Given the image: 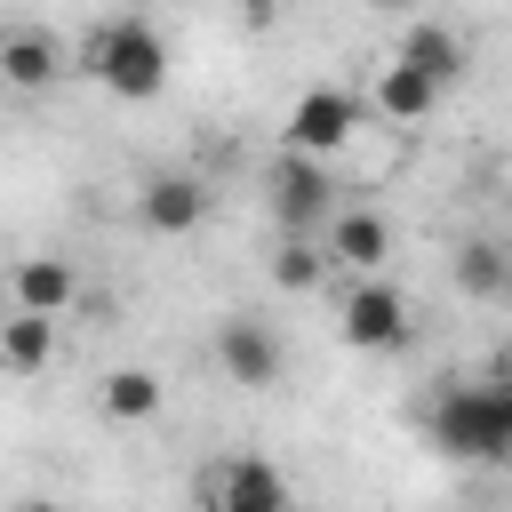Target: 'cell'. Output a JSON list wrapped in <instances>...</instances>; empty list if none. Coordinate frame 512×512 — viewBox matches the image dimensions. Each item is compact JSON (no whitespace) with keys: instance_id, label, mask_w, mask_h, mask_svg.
Listing matches in <instances>:
<instances>
[{"instance_id":"obj_5","label":"cell","mask_w":512,"mask_h":512,"mask_svg":"<svg viewBox=\"0 0 512 512\" xmlns=\"http://www.w3.org/2000/svg\"><path fill=\"white\" fill-rule=\"evenodd\" d=\"M328 208H336L328 168H320L312 152H288V160L272 168V216H280V232H320Z\"/></svg>"},{"instance_id":"obj_19","label":"cell","mask_w":512,"mask_h":512,"mask_svg":"<svg viewBox=\"0 0 512 512\" xmlns=\"http://www.w3.org/2000/svg\"><path fill=\"white\" fill-rule=\"evenodd\" d=\"M504 272H512V248H504Z\"/></svg>"},{"instance_id":"obj_9","label":"cell","mask_w":512,"mask_h":512,"mask_svg":"<svg viewBox=\"0 0 512 512\" xmlns=\"http://www.w3.org/2000/svg\"><path fill=\"white\" fill-rule=\"evenodd\" d=\"M136 216L152 232H192V224H208V184L200 176H152L136 192Z\"/></svg>"},{"instance_id":"obj_15","label":"cell","mask_w":512,"mask_h":512,"mask_svg":"<svg viewBox=\"0 0 512 512\" xmlns=\"http://www.w3.org/2000/svg\"><path fill=\"white\" fill-rule=\"evenodd\" d=\"M152 408H160V376H152V368H112V376H104V416L144 424Z\"/></svg>"},{"instance_id":"obj_8","label":"cell","mask_w":512,"mask_h":512,"mask_svg":"<svg viewBox=\"0 0 512 512\" xmlns=\"http://www.w3.org/2000/svg\"><path fill=\"white\" fill-rule=\"evenodd\" d=\"M320 248H328V264H352V272H376L384 256H392V224L376 216V208H328V224H320Z\"/></svg>"},{"instance_id":"obj_14","label":"cell","mask_w":512,"mask_h":512,"mask_svg":"<svg viewBox=\"0 0 512 512\" xmlns=\"http://www.w3.org/2000/svg\"><path fill=\"white\" fill-rule=\"evenodd\" d=\"M400 64H416L424 80H440V88H448V80L464 72V40H456L448 24H416V32L400 40Z\"/></svg>"},{"instance_id":"obj_13","label":"cell","mask_w":512,"mask_h":512,"mask_svg":"<svg viewBox=\"0 0 512 512\" xmlns=\"http://www.w3.org/2000/svg\"><path fill=\"white\" fill-rule=\"evenodd\" d=\"M72 296H80V280H72L64 256H24V264H16V304H32V312H64Z\"/></svg>"},{"instance_id":"obj_18","label":"cell","mask_w":512,"mask_h":512,"mask_svg":"<svg viewBox=\"0 0 512 512\" xmlns=\"http://www.w3.org/2000/svg\"><path fill=\"white\" fill-rule=\"evenodd\" d=\"M488 400H496V432H504V448H512V384H488Z\"/></svg>"},{"instance_id":"obj_17","label":"cell","mask_w":512,"mask_h":512,"mask_svg":"<svg viewBox=\"0 0 512 512\" xmlns=\"http://www.w3.org/2000/svg\"><path fill=\"white\" fill-rule=\"evenodd\" d=\"M456 280H464L472 296H496V288L512 280V272H504V248H488V240H472V248L456 256Z\"/></svg>"},{"instance_id":"obj_12","label":"cell","mask_w":512,"mask_h":512,"mask_svg":"<svg viewBox=\"0 0 512 512\" xmlns=\"http://www.w3.org/2000/svg\"><path fill=\"white\" fill-rule=\"evenodd\" d=\"M432 104H440V80H424L416 64H400V56H392V64H384V80H376V112H384V120H424Z\"/></svg>"},{"instance_id":"obj_2","label":"cell","mask_w":512,"mask_h":512,"mask_svg":"<svg viewBox=\"0 0 512 512\" xmlns=\"http://www.w3.org/2000/svg\"><path fill=\"white\" fill-rule=\"evenodd\" d=\"M432 440H440L448 456H464V464H496V456H512L504 432H496V400H488V384L448 392V400L432 408Z\"/></svg>"},{"instance_id":"obj_1","label":"cell","mask_w":512,"mask_h":512,"mask_svg":"<svg viewBox=\"0 0 512 512\" xmlns=\"http://www.w3.org/2000/svg\"><path fill=\"white\" fill-rule=\"evenodd\" d=\"M88 72H96L112 96H128V104H152V96L168 88V40H160L144 16H120V24H104V32L88 40Z\"/></svg>"},{"instance_id":"obj_4","label":"cell","mask_w":512,"mask_h":512,"mask_svg":"<svg viewBox=\"0 0 512 512\" xmlns=\"http://www.w3.org/2000/svg\"><path fill=\"white\" fill-rule=\"evenodd\" d=\"M216 368H224L232 384H248V392L280 384V368H288V352H280V328H272V320H256V312H232V320H216Z\"/></svg>"},{"instance_id":"obj_7","label":"cell","mask_w":512,"mask_h":512,"mask_svg":"<svg viewBox=\"0 0 512 512\" xmlns=\"http://www.w3.org/2000/svg\"><path fill=\"white\" fill-rule=\"evenodd\" d=\"M200 496H208L216 512H280V504H288V480H280L272 464H256V456H232V464H216V472L200 480Z\"/></svg>"},{"instance_id":"obj_3","label":"cell","mask_w":512,"mask_h":512,"mask_svg":"<svg viewBox=\"0 0 512 512\" xmlns=\"http://www.w3.org/2000/svg\"><path fill=\"white\" fill-rule=\"evenodd\" d=\"M352 128H360V96H344V88H304V96L288 104L280 144H288V152L328 160V152H344V144H352Z\"/></svg>"},{"instance_id":"obj_11","label":"cell","mask_w":512,"mask_h":512,"mask_svg":"<svg viewBox=\"0 0 512 512\" xmlns=\"http://www.w3.org/2000/svg\"><path fill=\"white\" fill-rule=\"evenodd\" d=\"M56 72H64V56H56L48 32H8V40H0V80H8V88H48Z\"/></svg>"},{"instance_id":"obj_6","label":"cell","mask_w":512,"mask_h":512,"mask_svg":"<svg viewBox=\"0 0 512 512\" xmlns=\"http://www.w3.org/2000/svg\"><path fill=\"white\" fill-rule=\"evenodd\" d=\"M344 344H360V352H392V344H408V296L392 288V280H360L352 296H344Z\"/></svg>"},{"instance_id":"obj_16","label":"cell","mask_w":512,"mask_h":512,"mask_svg":"<svg viewBox=\"0 0 512 512\" xmlns=\"http://www.w3.org/2000/svg\"><path fill=\"white\" fill-rule=\"evenodd\" d=\"M320 272H328V248H320V232H288V248L272 256V280H280L288 296H304V288H320Z\"/></svg>"},{"instance_id":"obj_10","label":"cell","mask_w":512,"mask_h":512,"mask_svg":"<svg viewBox=\"0 0 512 512\" xmlns=\"http://www.w3.org/2000/svg\"><path fill=\"white\" fill-rule=\"evenodd\" d=\"M48 352H56V312L16 304V312L0 320V360H8L16 376H32V368H48Z\"/></svg>"}]
</instances>
